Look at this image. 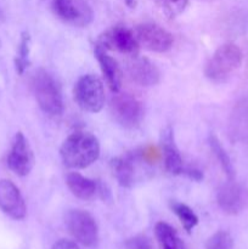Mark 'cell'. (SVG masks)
Returning a JSON list of instances; mask_svg holds the SVG:
<instances>
[{"label":"cell","instance_id":"obj_1","mask_svg":"<svg viewBox=\"0 0 248 249\" xmlns=\"http://www.w3.org/2000/svg\"><path fill=\"white\" fill-rule=\"evenodd\" d=\"M60 155L66 167L84 169L100 157V142L92 134L75 131L63 141Z\"/></svg>","mask_w":248,"mask_h":249},{"label":"cell","instance_id":"obj_2","mask_svg":"<svg viewBox=\"0 0 248 249\" xmlns=\"http://www.w3.org/2000/svg\"><path fill=\"white\" fill-rule=\"evenodd\" d=\"M32 89L41 111L49 116H60L62 113V92L53 75L39 70L32 79Z\"/></svg>","mask_w":248,"mask_h":249},{"label":"cell","instance_id":"obj_3","mask_svg":"<svg viewBox=\"0 0 248 249\" xmlns=\"http://www.w3.org/2000/svg\"><path fill=\"white\" fill-rule=\"evenodd\" d=\"M242 51L236 44L219 46L204 67V75L212 82H223L230 77L242 63Z\"/></svg>","mask_w":248,"mask_h":249},{"label":"cell","instance_id":"obj_4","mask_svg":"<svg viewBox=\"0 0 248 249\" xmlns=\"http://www.w3.org/2000/svg\"><path fill=\"white\" fill-rule=\"evenodd\" d=\"M73 96L83 111L97 113L104 108L105 88L101 79L94 74H85L78 79Z\"/></svg>","mask_w":248,"mask_h":249},{"label":"cell","instance_id":"obj_5","mask_svg":"<svg viewBox=\"0 0 248 249\" xmlns=\"http://www.w3.org/2000/svg\"><path fill=\"white\" fill-rule=\"evenodd\" d=\"M109 109L114 121L121 124L123 128L135 129L142 122V104L130 94L117 92L111 99Z\"/></svg>","mask_w":248,"mask_h":249},{"label":"cell","instance_id":"obj_6","mask_svg":"<svg viewBox=\"0 0 248 249\" xmlns=\"http://www.w3.org/2000/svg\"><path fill=\"white\" fill-rule=\"evenodd\" d=\"M65 224L68 232L80 245L85 247H92L97 243L99 229L95 219L90 213L80 209H73L67 212L65 216Z\"/></svg>","mask_w":248,"mask_h":249},{"label":"cell","instance_id":"obj_7","mask_svg":"<svg viewBox=\"0 0 248 249\" xmlns=\"http://www.w3.org/2000/svg\"><path fill=\"white\" fill-rule=\"evenodd\" d=\"M53 10L63 22L80 28L89 26L94 19L91 7L83 0H53Z\"/></svg>","mask_w":248,"mask_h":249},{"label":"cell","instance_id":"obj_8","mask_svg":"<svg viewBox=\"0 0 248 249\" xmlns=\"http://www.w3.org/2000/svg\"><path fill=\"white\" fill-rule=\"evenodd\" d=\"M135 36L140 45L153 53H165L173 46V36L155 23H142L136 27Z\"/></svg>","mask_w":248,"mask_h":249},{"label":"cell","instance_id":"obj_9","mask_svg":"<svg viewBox=\"0 0 248 249\" xmlns=\"http://www.w3.org/2000/svg\"><path fill=\"white\" fill-rule=\"evenodd\" d=\"M100 41H101L100 45L104 46L105 49L117 50L119 53L131 56H135L140 48L135 33L124 26L112 27L111 29L102 34Z\"/></svg>","mask_w":248,"mask_h":249},{"label":"cell","instance_id":"obj_10","mask_svg":"<svg viewBox=\"0 0 248 249\" xmlns=\"http://www.w3.org/2000/svg\"><path fill=\"white\" fill-rule=\"evenodd\" d=\"M7 165L10 170L18 177H27L34 165V156L26 136L17 133L14 143L7 156Z\"/></svg>","mask_w":248,"mask_h":249},{"label":"cell","instance_id":"obj_11","mask_svg":"<svg viewBox=\"0 0 248 249\" xmlns=\"http://www.w3.org/2000/svg\"><path fill=\"white\" fill-rule=\"evenodd\" d=\"M0 211L14 220H22L27 215V207L18 187L6 179L0 180Z\"/></svg>","mask_w":248,"mask_h":249},{"label":"cell","instance_id":"obj_12","mask_svg":"<svg viewBox=\"0 0 248 249\" xmlns=\"http://www.w3.org/2000/svg\"><path fill=\"white\" fill-rule=\"evenodd\" d=\"M128 73L130 79L140 87H153L160 82L159 70L146 57H134L128 66Z\"/></svg>","mask_w":248,"mask_h":249},{"label":"cell","instance_id":"obj_13","mask_svg":"<svg viewBox=\"0 0 248 249\" xmlns=\"http://www.w3.org/2000/svg\"><path fill=\"white\" fill-rule=\"evenodd\" d=\"M94 53L109 89L114 92H119L122 88V78L123 77H122V71L117 61L112 56H109L107 53L106 49L100 45V44L95 46Z\"/></svg>","mask_w":248,"mask_h":249},{"label":"cell","instance_id":"obj_14","mask_svg":"<svg viewBox=\"0 0 248 249\" xmlns=\"http://www.w3.org/2000/svg\"><path fill=\"white\" fill-rule=\"evenodd\" d=\"M216 202L224 213L236 215L242 209V194L241 189L233 180H229L219 189Z\"/></svg>","mask_w":248,"mask_h":249},{"label":"cell","instance_id":"obj_15","mask_svg":"<svg viewBox=\"0 0 248 249\" xmlns=\"http://www.w3.org/2000/svg\"><path fill=\"white\" fill-rule=\"evenodd\" d=\"M162 153L164 158V167L168 173L173 175H179L184 173V164L179 150L174 142L173 130L167 128L162 133Z\"/></svg>","mask_w":248,"mask_h":249},{"label":"cell","instance_id":"obj_16","mask_svg":"<svg viewBox=\"0 0 248 249\" xmlns=\"http://www.w3.org/2000/svg\"><path fill=\"white\" fill-rule=\"evenodd\" d=\"M66 184L73 196L83 199V201H90L94 198L97 192L96 182L94 180L83 177L79 173H68L67 178H66Z\"/></svg>","mask_w":248,"mask_h":249},{"label":"cell","instance_id":"obj_17","mask_svg":"<svg viewBox=\"0 0 248 249\" xmlns=\"http://www.w3.org/2000/svg\"><path fill=\"white\" fill-rule=\"evenodd\" d=\"M111 169L122 187L130 189L134 185V165L128 157H116L111 160Z\"/></svg>","mask_w":248,"mask_h":249},{"label":"cell","instance_id":"obj_18","mask_svg":"<svg viewBox=\"0 0 248 249\" xmlns=\"http://www.w3.org/2000/svg\"><path fill=\"white\" fill-rule=\"evenodd\" d=\"M155 233L160 249H185L184 242L169 224L163 221L157 223L155 226Z\"/></svg>","mask_w":248,"mask_h":249},{"label":"cell","instance_id":"obj_19","mask_svg":"<svg viewBox=\"0 0 248 249\" xmlns=\"http://www.w3.org/2000/svg\"><path fill=\"white\" fill-rule=\"evenodd\" d=\"M209 146H211L212 152L214 153L215 158L218 160L219 164L223 168L224 173L226 174L229 180L235 179V168H233L232 162H231L230 157H229L228 152L225 151L224 146L219 141V139L215 135L209 136Z\"/></svg>","mask_w":248,"mask_h":249},{"label":"cell","instance_id":"obj_20","mask_svg":"<svg viewBox=\"0 0 248 249\" xmlns=\"http://www.w3.org/2000/svg\"><path fill=\"white\" fill-rule=\"evenodd\" d=\"M170 208H172L173 213L177 216V219H179L181 225L184 226L187 232H191L195 226L198 224V216L186 204L180 203V202H172Z\"/></svg>","mask_w":248,"mask_h":249},{"label":"cell","instance_id":"obj_21","mask_svg":"<svg viewBox=\"0 0 248 249\" xmlns=\"http://www.w3.org/2000/svg\"><path fill=\"white\" fill-rule=\"evenodd\" d=\"M29 53H31V36L27 32H23L19 40L18 50H17L15 66L18 74H23L24 71L29 66Z\"/></svg>","mask_w":248,"mask_h":249},{"label":"cell","instance_id":"obj_22","mask_svg":"<svg viewBox=\"0 0 248 249\" xmlns=\"http://www.w3.org/2000/svg\"><path fill=\"white\" fill-rule=\"evenodd\" d=\"M207 249H233V241L226 231H218L207 241Z\"/></svg>","mask_w":248,"mask_h":249},{"label":"cell","instance_id":"obj_23","mask_svg":"<svg viewBox=\"0 0 248 249\" xmlns=\"http://www.w3.org/2000/svg\"><path fill=\"white\" fill-rule=\"evenodd\" d=\"M187 5V0H163V7L165 10V14L174 18L179 14L184 11Z\"/></svg>","mask_w":248,"mask_h":249},{"label":"cell","instance_id":"obj_24","mask_svg":"<svg viewBox=\"0 0 248 249\" xmlns=\"http://www.w3.org/2000/svg\"><path fill=\"white\" fill-rule=\"evenodd\" d=\"M126 249H153L150 240L142 235L134 236L125 242Z\"/></svg>","mask_w":248,"mask_h":249},{"label":"cell","instance_id":"obj_25","mask_svg":"<svg viewBox=\"0 0 248 249\" xmlns=\"http://www.w3.org/2000/svg\"><path fill=\"white\" fill-rule=\"evenodd\" d=\"M235 116L242 123L248 122V96H245L238 101L235 107Z\"/></svg>","mask_w":248,"mask_h":249},{"label":"cell","instance_id":"obj_26","mask_svg":"<svg viewBox=\"0 0 248 249\" xmlns=\"http://www.w3.org/2000/svg\"><path fill=\"white\" fill-rule=\"evenodd\" d=\"M51 249H79V247L70 240H60L53 246Z\"/></svg>","mask_w":248,"mask_h":249},{"label":"cell","instance_id":"obj_27","mask_svg":"<svg viewBox=\"0 0 248 249\" xmlns=\"http://www.w3.org/2000/svg\"><path fill=\"white\" fill-rule=\"evenodd\" d=\"M186 174L189 175L192 180H195V181H201V180L203 179V173L199 169H195V168L194 169L186 170Z\"/></svg>","mask_w":248,"mask_h":249},{"label":"cell","instance_id":"obj_28","mask_svg":"<svg viewBox=\"0 0 248 249\" xmlns=\"http://www.w3.org/2000/svg\"><path fill=\"white\" fill-rule=\"evenodd\" d=\"M125 4L128 5L129 7H135L136 0H125Z\"/></svg>","mask_w":248,"mask_h":249},{"label":"cell","instance_id":"obj_29","mask_svg":"<svg viewBox=\"0 0 248 249\" xmlns=\"http://www.w3.org/2000/svg\"><path fill=\"white\" fill-rule=\"evenodd\" d=\"M0 19H2V11H1V9H0Z\"/></svg>","mask_w":248,"mask_h":249},{"label":"cell","instance_id":"obj_30","mask_svg":"<svg viewBox=\"0 0 248 249\" xmlns=\"http://www.w3.org/2000/svg\"><path fill=\"white\" fill-rule=\"evenodd\" d=\"M0 44H1V43H0Z\"/></svg>","mask_w":248,"mask_h":249}]
</instances>
